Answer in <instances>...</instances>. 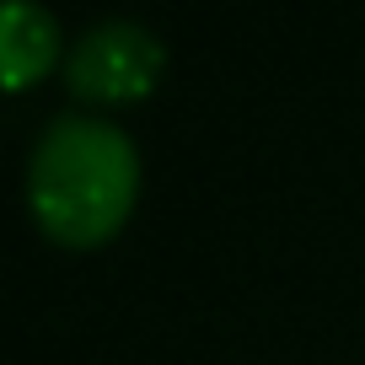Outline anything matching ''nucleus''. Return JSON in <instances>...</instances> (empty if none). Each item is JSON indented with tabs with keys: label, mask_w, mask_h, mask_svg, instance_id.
<instances>
[{
	"label": "nucleus",
	"mask_w": 365,
	"mask_h": 365,
	"mask_svg": "<svg viewBox=\"0 0 365 365\" xmlns=\"http://www.w3.org/2000/svg\"><path fill=\"white\" fill-rule=\"evenodd\" d=\"M140 188V150L113 118L59 113L27 161V205L59 242H103L129 215Z\"/></svg>",
	"instance_id": "f257e3e1"
},
{
	"label": "nucleus",
	"mask_w": 365,
	"mask_h": 365,
	"mask_svg": "<svg viewBox=\"0 0 365 365\" xmlns=\"http://www.w3.org/2000/svg\"><path fill=\"white\" fill-rule=\"evenodd\" d=\"M161 70V38L129 16L86 27L65 54V76L86 97H140Z\"/></svg>",
	"instance_id": "f03ea898"
},
{
	"label": "nucleus",
	"mask_w": 365,
	"mask_h": 365,
	"mask_svg": "<svg viewBox=\"0 0 365 365\" xmlns=\"http://www.w3.org/2000/svg\"><path fill=\"white\" fill-rule=\"evenodd\" d=\"M59 48V22L33 0H6L0 11V54H6V86H27Z\"/></svg>",
	"instance_id": "7ed1b4c3"
}]
</instances>
